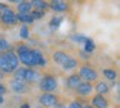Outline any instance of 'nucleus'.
I'll return each instance as SVG.
<instances>
[{
    "label": "nucleus",
    "instance_id": "c85d7f7f",
    "mask_svg": "<svg viewBox=\"0 0 120 108\" xmlns=\"http://www.w3.org/2000/svg\"><path fill=\"white\" fill-rule=\"evenodd\" d=\"M52 108H66V105L63 104V103H60V102H58L57 104H56V105H53Z\"/></svg>",
    "mask_w": 120,
    "mask_h": 108
},
{
    "label": "nucleus",
    "instance_id": "423d86ee",
    "mask_svg": "<svg viewBox=\"0 0 120 108\" xmlns=\"http://www.w3.org/2000/svg\"><path fill=\"white\" fill-rule=\"evenodd\" d=\"M38 100H39L40 105H43L45 108H52L53 105H56L60 102L58 97L56 94H53V93H41L39 95V98H38Z\"/></svg>",
    "mask_w": 120,
    "mask_h": 108
},
{
    "label": "nucleus",
    "instance_id": "c9c22d12",
    "mask_svg": "<svg viewBox=\"0 0 120 108\" xmlns=\"http://www.w3.org/2000/svg\"><path fill=\"white\" fill-rule=\"evenodd\" d=\"M36 108H45V107H43V105H38Z\"/></svg>",
    "mask_w": 120,
    "mask_h": 108
},
{
    "label": "nucleus",
    "instance_id": "cd10ccee",
    "mask_svg": "<svg viewBox=\"0 0 120 108\" xmlns=\"http://www.w3.org/2000/svg\"><path fill=\"white\" fill-rule=\"evenodd\" d=\"M9 5H7V4H4V3H0V13H3L4 10H7V9H9Z\"/></svg>",
    "mask_w": 120,
    "mask_h": 108
},
{
    "label": "nucleus",
    "instance_id": "b1692460",
    "mask_svg": "<svg viewBox=\"0 0 120 108\" xmlns=\"http://www.w3.org/2000/svg\"><path fill=\"white\" fill-rule=\"evenodd\" d=\"M71 40L75 41V43H79V44H84V41L86 40V36L81 35V33H75V35L71 36Z\"/></svg>",
    "mask_w": 120,
    "mask_h": 108
},
{
    "label": "nucleus",
    "instance_id": "9d476101",
    "mask_svg": "<svg viewBox=\"0 0 120 108\" xmlns=\"http://www.w3.org/2000/svg\"><path fill=\"white\" fill-rule=\"evenodd\" d=\"M75 91L79 97H88L93 91V84L92 82H86V81H81L78 85V87L75 89Z\"/></svg>",
    "mask_w": 120,
    "mask_h": 108
},
{
    "label": "nucleus",
    "instance_id": "20e7f679",
    "mask_svg": "<svg viewBox=\"0 0 120 108\" xmlns=\"http://www.w3.org/2000/svg\"><path fill=\"white\" fill-rule=\"evenodd\" d=\"M39 86L43 93H53L58 87V81L53 75H44L39 81Z\"/></svg>",
    "mask_w": 120,
    "mask_h": 108
},
{
    "label": "nucleus",
    "instance_id": "4468645a",
    "mask_svg": "<svg viewBox=\"0 0 120 108\" xmlns=\"http://www.w3.org/2000/svg\"><path fill=\"white\" fill-rule=\"evenodd\" d=\"M49 8L52 10H54V12L57 13H65V12H68V4L67 3H50L49 4Z\"/></svg>",
    "mask_w": 120,
    "mask_h": 108
},
{
    "label": "nucleus",
    "instance_id": "393cba45",
    "mask_svg": "<svg viewBox=\"0 0 120 108\" xmlns=\"http://www.w3.org/2000/svg\"><path fill=\"white\" fill-rule=\"evenodd\" d=\"M9 48H11V44H9L5 39H0V53L9 50Z\"/></svg>",
    "mask_w": 120,
    "mask_h": 108
},
{
    "label": "nucleus",
    "instance_id": "39448f33",
    "mask_svg": "<svg viewBox=\"0 0 120 108\" xmlns=\"http://www.w3.org/2000/svg\"><path fill=\"white\" fill-rule=\"evenodd\" d=\"M79 76H80L81 81H86V82H94L98 79V72L96 71V68H93L89 64H83L79 68Z\"/></svg>",
    "mask_w": 120,
    "mask_h": 108
},
{
    "label": "nucleus",
    "instance_id": "a211bd4d",
    "mask_svg": "<svg viewBox=\"0 0 120 108\" xmlns=\"http://www.w3.org/2000/svg\"><path fill=\"white\" fill-rule=\"evenodd\" d=\"M62 22H63V15H54V17H52V19L49 21V27L52 28V30H57Z\"/></svg>",
    "mask_w": 120,
    "mask_h": 108
},
{
    "label": "nucleus",
    "instance_id": "72a5a7b5",
    "mask_svg": "<svg viewBox=\"0 0 120 108\" xmlns=\"http://www.w3.org/2000/svg\"><path fill=\"white\" fill-rule=\"evenodd\" d=\"M65 0H50V3H63Z\"/></svg>",
    "mask_w": 120,
    "mask_h": 108
},
{
    "label": "nucleus",
    "instance_id": "f03ea898",
    "mask_svg": "<svg viewBox=\"0 0 120 108\" xmlns=\"http://www.w3.org/2000/svg\"><path fill=\"white\" fill-rule=\"evenodd\" d=\"M19 66V61L13 50H7L0 53V72L13 73Z\"/></svg>",
    "mask_w": 120,
    "mask_h": 108
},
{
    "label": "nucleus",
    "instance_id": "7ed1b4c3",
    "mask_svg": "<svg viewBox=\"0 0 120 108\" xmlns=\"http://www.w3.org/2000/svg\"><path fill=\"white\" fill-rule=\"evenodd\" d=\"M14 79L16 80H21V81H25L27 84H32V82L40 81L41 79V73L38 72L36 69L34 68H23V67H18L16 71L13 72Z\"/></svg>",
    "mask_w": 120,
    "mask_h": 108
},
{
    "label": "nucleus",
    "instance_id": "a878e982",
    "mask_svg": "<svg viewBox=\"0 0 120 108\" xmlns=\"http://www.w3.org/2000/svg\"><path fill=\"white\" fill-rule=\"evenodd\" d=\"M66 108H83V103L80 100H72Z\"/></svg>",
    "mask_w": 120,
    "mask_h": 108
},
{
    "label": "nucleus",
    "instance_id": "2eb2a0df",
    "mask_svg": "<svg viewBox=\"0 0 120 108\" xmlns=\"http://www.w3.org/2000/svg\"><path fill=\"white\" fill-rule=\"evenodd\" d=\"M78 67H79V61L76 58H74V57H70V58L62 64V68L65 69V71H72V69L78 68Z\"/></svg>",
    "mask_w": 120,
    "mask_h": 108
},
{
    "label": "nucleus",
    "instance_id": "bb28decb",
    "mask_svg": "<svg viewBox=\"0 0 120 108\" xmlns=\"http://www.w3.org/2000/svg\"><path fill=\"white\" fill-rule=\"evenodd\" d=\"M5 93H7V86L0 82V95H4Z\"/></svg>",
    "mask_w": 120,
    "mask_h": 108
},
{
    "label": "nucleus",
    "instance_id": "f8f14e48",
    "mask_svg": "<svg viewBox=\"0 0 120 108\" xmlns=\"http://www.w3.org/2000/svg\"><path fill=\"white\" fill-rule=\"evenodd\" d=\"M68 58H70V55L63 50H57V51L53 53V61H54L57 64H60V66H62Z\"/></svg>",
    "mask_w": 120,
    "mask_h": 108
},
{
    "label": "nucleus",
    "instance_id": "6ab92c4d",
    "mask_svg": "<svg viewBox=\"0 0 120 108\" xmlns=\"http://www.w3.org/2000/svg\"><path fill=\"white\" fill-rule=\"evenodd\" d=\"M17 10L18 13H30L32 10V5L30 1H22L17 5Z\"/></svg>",
    "mask_w": 120,
    "mask_h": 108
},
{
    "label": "nucleus",
    "instance_id": "ddd939ff",
    "mask_svg": "<svg viewBox=\"0 0 120 108\" xmlns=\"http://www.w3.org/2000/svg\"><path fill=\"white\" fill-rule=\"evenodd\" d=\"M93 89L97 91V94H101V95H107L110 93V86L105 81H98L93 86Z\"/></svg>",
    "mask_w": 120,
    "mask_h": 108
},
{
    "label": "nucleus",
    "instance_id": "dca6fc26",
    "mask_svg": "<svg viewBox=\"0 0 120 108\" xmlns=\"http://www.w3.org/2000/svg\"><path fill=\"white\" fill-rule=\"evenodd\" d=\"M17 17V22H21L23 25H31L34 22V18L30 15V13H18L16 14Z\"/></svg>",
    "mask_w": 120,
    "mask_h": 108
},
{
    "label": "nucleus",
    "instance_id": "aec40b11",
    "mask_svg": "<svg viewBox=\"0 0 120 108\" xmlns=\"http://www.w3.org/2000/svg\"><path fill=\"white\" fill-rule=\"evenodd\" d=\"M83 45H84V51H86V53H92V51L96 50V44L90 37H86V40L84 41Z\"/></svg>",
    "mask_w": 120,
    "mask_h": 108
},
{
    "label": "nucleus",
    "instance_id": "2f4dec72",
    "mask_svg": "<svg viewBox=\"0 0 120 108\" xmlns=\"http://www.w3.org/2000/svg\"><path fill=\"white\" fill-rule=\"evenodd\" d=\"M83 108H94V107L90 104H83Z\"/></svg>",
    "mask_w": 120,
    "mask_h": 108
},
{
    "label": "nucleus",
    "instance_id": "473e14b6",
    "mask_svg": "<svg viewBox=\"0 0 120 108\" xmlns=\"http://www.w3.org/2000/svg\"><path fill=\"white\" fill-rule=\"evenodd\" d=\"M4 100H5V99H4V95H0V104H3Z\"/></svg>",
    "mask_w": 120,
    "mask_h": 108
},
{
    "label": "nucleus",
    "instance_id": "f3484780",
    "mask_svg": "<svg viewBox=\"0 0 120 108\" xmlns=\"http://www.w3.org/2000/svg\"><path fill=\"white\" fill-rule=\"evenodd\" d=\"M31 5H32V9H36V10H45L49 4H48L45 0H31Z\"/></svg>",
    "mask_w": 120,
    "mask_h": 108
},
{
    "label": "nucleus",
    "instance_id": "7c9ffc66",
    "mask_svg": "<svg viewBox=\"0 0 120 108\" xmlns=\"http://www.w3.org/2000/svg\"><path fill=\"white\" fill-rule=\"evenodd\" d=\"M8 1H11V3H16V4H19V3L26 1V0H8Z\"/></svg>",
    "mask_w": 120,
    "mask_h": 108
},
{
    "label": "nucleus",
    "instance_id": "e433bc0d",
    "mask_svg": "<svg viewBox=\"0 0 120 108\" xmlns=\"http://www.w3.org/2000/svg\"><path fill=\"white\" fill-rule=\"evenodd\" d=\"M0 14H1V13H0Z\"/></svg>",
    "mask_w": 120,
    "mask_h": 108
},
{
    "label": "nucleus",
    "instance_id": "1a4fd4ad",
    "mask_svg": "<svg viewBox=\"0 0 120 108\" xmlns=\"http://www.w3.org/2000/svg\"><path fill=\"white\" fill-rule=\"evenodd\" d=\"M11 90L14 93H17V94H25V93L29 91V85L25 81L13 79L11 81Z\"/></svg>",
    "mask_w": 120,
    "mask_h": 108
},
{
    "label": "nucleus",
    "instance_id": "4be33fe9",
    "mask_svg": "<svg viewBox=\"0 0 120 108\" xmlns=\"http://www.w3.org/2000/svg\"><path fill=\"white\" fill-rule=\"evenodd\" d=\"M30 15H31L32 18L35 19H41L45 15V12L44 10H36V9H32L31 12H30Z\"/></svg>",
    "mask_w": 120,
    "mask_h": 108
},
{
    "label": "nucleus",
    "instance_id": "9b49d317",
    "mask_svg": "<svg viewBox=\"0 0 120 108\" xmlns=\"http://www.w3.org/2000/svg\"><path fill=\"white\" fill-rule=\"evenodd\" d=\"M80 82H81V79H80V76H79L78 73L70 75V76L67 77V80H66V85H67V87L71 89V90H75Z\"/></svg>",
    "mask_w": 120,
    "mask_h": 108
},
{
    "label": "nucleus",
    "instance_id": "6e6552de",
    "mask_svg": "<svg viewBox=\"0 0 120 108\" xmlns=\"http://www.w3.org/2000/svg\"><path fill=\"white\" fill-rule=\"evenodd\" d=\"M90 105L94 108H109L110 107V100L106 98V95L96 94L90 99Z\"/></svg>",
    "mask_w": 120,
    "mask_h": 108
},
{
    "label": "nucleus",
    "instance_id": "5701e85b",
    "mask_svg": "<svg viewBox=\"0 0 120 108\" xmlns=\"http://www.w3.org/2000/svg\"><path fill=\"white\" fill-rule=\"evenodd\" d=\"M19 36H21V39H29V36H30V28H29V26H26V25L21 26V30H19Z\"/></svg>",
    "mask_w": 120,
    "mask_h": 108
},
{
    "label": "nucleus",
    "instance_id": "412c9836",
    "mask_svg": "<svg viewBox=\"0 0 120 108\" xmlns=\"http://www.w3.org/2000/svg\"><path fill=\"white\" fill-rule=\"evenodd\" d=\"M102 72H103V76L106 77L107 80H110V81H114L117 77V72L112 68H105Z\"/></svg>",
    "mask_w": 120,
    "mask_h": 108
},
{
    "label": "nucleus",
    "instance_id": "f704fd0d",
    "mask_svg": "<svg viewBox=\"0 0 120 108\" xmlns=\"http://www.w3.org/2000/svg\"><path fill=\"white\" fill-rule=\"evenodd\" d=\"M3 79H4V73H3V72H0V81H1Z\"/></svg>",
    "mask_w": 120,
    "mask_h": 108
},
{
    "label": "nucleus",
    "instance_id": "c756f323",
    "mask_svg": "<svg viewBox=\"0 0 120 108\" xmlns=\"http://www.w3.org/2000/svg\"><path fill=\"white\" fill-rule=\"evenodd\" d=\"M19 108H31V105H30L29 103H23V104L19 105Z\"/></svg>",
    "mask_w": 120,
    "mask_h": 108
},
{
    "label": "nucleus",
    "instance_id": "0eeeda50",
    "mask_svg": "<svg viewBox=\"0 0 120 108\" xmlns=\"http://www.w3.org/2000/svg\"><path fill=\"white\" fill-rule=\"evenodd\" d=\"M0 21L4 23V25H9V26H14L17 23V17H16V13L12 8L4 10L1 14H0Z\"/></svg>",
    "mask_w": 120,
    "mask_h": 108
},
{
    "label": "nucleus",
    "instance_id": "f257e3e1",
    "mask_svg": "<svg viewBox=\"0 0 120 108\" xmlns=\"http://www.w3.org/2000/svg\"><path fill=\"white\" fill-rule=\"evenodd\" d=\"M16 55L22 64L30 67V68L36 67V66H45L47 64L45 58L41 51L38 50V49H30L25 44H22V45H19L17 48Z\"/></svg>",
    "mask_w": 120,
    "mask_h": 108
}]
</instances>
